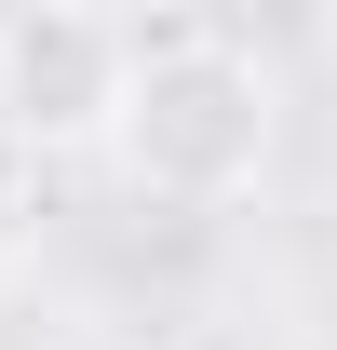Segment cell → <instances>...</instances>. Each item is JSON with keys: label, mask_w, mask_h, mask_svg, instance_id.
Instances as JSON below:
<instances>
[{"label": "cell", "mask_w": 337, "mask_h": 350, "mask_svg": "<svg viewBox=\"0 0 337 350\" xmlns=\"http://www.w3.org/2000/svg\"><path fill=\"white\" fill-rule=\"evenodd\" d=\"M284 148V94L256 68V41L203 27V14H175V27H135V68H122V122H108V162L175 202V216H216V202H243L256 175Z\"/></svg>", "instance_id": "1"}, {"label": "cell", "mask_w": 337, "mask_h": 350, "mask_svg": "<svg viewBox=\"0 0 337 350\" xmlns=\"http://www.w3.org/2000/svg\"><path fill=\"white\" fill-rule=\"evenodd\" d=\"M122 68H135V27L122 14H82V0H27V14H0V135L14 148H108L122 122Z\"/></svg>", "instance_id": "2"}]
</instances>
